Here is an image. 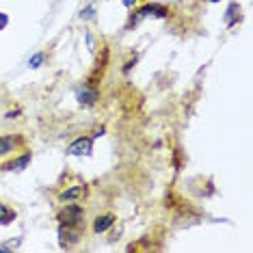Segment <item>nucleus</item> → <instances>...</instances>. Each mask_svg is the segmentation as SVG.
I'll use <instances>...</instances> for the list:
<instances>
[{"label": "nucleus", "mask_w": 253, "mask_h": 253, "mask_svg": "<svg viewBox=\"0 0 253 253\" xmlns=\"http://www.w3.org/2000/svg\"><path fill=\"white\" fill-rule=\"evenodd\" d=\"M56 223L65 227H76V229H84L87 232V208H84L80 201H67L61 204V208L56 210Z\"/></svg>", "instance_id": "1"}, {"label": "nucleus", "mask_w": 253, "mask_h": 253, "mask_svg": "<svg viewBox=\"0 0 253 253\" xmlns=\"http://www.w3.org/2000/svg\"><path fill=\"white\" fill-rule=\"evenodd\" d=\"M26 147H28V139L22 132H4V134H0V163L24 152Z\"/></svg>", "instance_id": "2"}, {"label": "nucleus", "mask_w": 253, "mask_h": 253, "mask_svg": "<svg viewBox=\"0 0 253 253\" xmlns=\"http://www.w3.org/2000/svg\"><path fill=\"white\" fill-rule=\"evenodd\" d=\"M89 197V186L84 182L70 184L56 193V204H67V201H84Z\"/></svg>", "instance_id": "3"}, {"label": "nucleus", "mask_w": 253, "mask_h": 253, "mask_svg": "<svg viewBox=\"0 0 253 253\" xmlns=\"http://www.w3.org/2000/svg\"><path fill=\"white\" fill-rule=\"evenodd\" d=\"M84 238V229H76V227H65L59 225V247L65 251L76 249Z\"/></svg>", "instance_id": "4"}, {"label": "nucleus", "mask_w": 253, "mask_h": 253, "mask_svg": "<svg viewBox=\"0 0 253 253\" xmlns=\"http://www.w3.org/2000/svg\"><path fill=\"white\" fill-rule=\"evenodd\" d=\"M31 160H33V152H31V147H26L24 152L2 160V163H0V171H24L26 167L31 165Z\"/></svg>", "instance_id": "5"}, {"label": "nucleus", "mask_w": 253, "mask_h": 253, "mask_svg": "<svg viewBox=\"0 0 253 253\" xmlns=\"http://www.w3.org/2000/svg\"><path fill=\"white\" fill-rule=\"evenodd\" d=\"M117 225V214L115 212H102V214H95L93 221H91V232L95 236L100 234H106Z\"/></svg>", "instance_id": "6"}, {"label": "nucleus", "mask_w": 253, "mask_h": 253, "mask_svg": "<svg viewBox=\"0 0 253 253\" xmlns=\"http://www.w3.org/2000/svg\"><path fill=\"white\" fill-rule=\"evenodd\" d=\"M76 100L84 108L95 106L97 100H100V89L93 87V84H80V87H76Z\"/></svg>", "instance_id": "7"}, {"label": "nucleus", "mask_w": 253, "mask_h": 253, "mask_svg": "<svg viewBox=\"0 0 253 253\" xmlns=\"http://www.w3.org/2000/svg\"><path fill=\"white\" fill-rule=\"evenodd\" d=\"M91 152H93V136H78L65 149L67 156H89Z\"/></svg>", "instance_id": "8"}, {"label": "nucleus", "mask_w": 253, "mask_h": 253, "mask_svg": "<svg viewBox=\"0 0 253 253\" xmlns=\"http://www.w3.org/2000/svg\"><path fill=\"white\" fill-rule=\"evenodd\" d=\"M15 218H18V210L0 199V225H11Z\"/></svg>", "instance_id": "9"}, {"label": "nucleus", "mask_w": 253, "mask_h": 253, "mask_svg": "<svg viewBox=\"0 0 253 253\" xmlns=\"http://www.w3.org/2000/svg\"><path fill=\"white\" fill-rule=\"evenodd\" d=\"M45 59H48V54L45 52H35L31 59H28V67H31V70H37V67H42L45 63Z\"/></svg>", "instance_id": "10"}, {"label": "nucleus", "mask_w": 253, "mask_h": 253, "mask_svg": "<svg viewBox=\"0 0 253 253\" xmlns=\"http://www.w3.org/2000/svg\"><path fill=\"white\" fill-rule=\"evenodd\" d=\"M93 20H95V4L91 2L80 11V22H93Z\"/></svg>", "instance_id": "11"}, {"label": "nucleus", "mask_w": 253, "mask_h": 253, "mask_svg": "<svg viewBox=\"0 0 253 253\" xmlns=\"http://www.w3.org/2000/svg\"><path fill=\"white\" fill-rule=\"evenodd\" d=\"M84 42H87V48H89V52H95V48H97V43H95V37H93V33L89 31H84Z\"/></svg>", "instance_id": "12"}, {"label": "nucleus", "mask_w": 253, "mask_h": 253, "mask_svg": "<svg viewBox=\"0 0 253 253\" xmlns=\"http://www.w3.org/2000/svg\"><path fill=\"white\" fill-rule=\"evenodd\" d=\"M22 245V238H18L13 243V240H11V243H4V245H0V251H15L18 249V247Z\"/></svg>", "instance_id": "13"}, {"label": "nucleus", "mask_w": 253, "mask_h": 253, "mask_svg": "<svg viewBox=\"0 0 253 253\" xmlns=\"http://www.w3.org/2000/svg\"><path fill=\"white\" fill-rule=\"evenodd\" d=\"M122 4L126 9H134L136 4H139V0H122Z\"/></svg>", "instance_id": "14"}]
</instances>
